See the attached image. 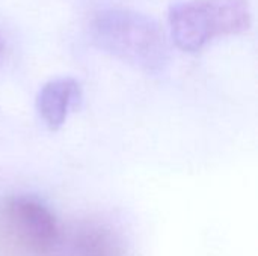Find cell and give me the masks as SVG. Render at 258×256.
<instances>
[{
  "label": "cell",
  "mask_w": 258,
  "mask_h": 256,
  "mask_svg": "<svg viewBox=\"0 0 258 256\" xmlns=\"http://www.w3.org/2000/svg\"><path fill=\"white\" fill-rule=\"evenodd\" d=\"M59 243L53 213L30 196L0 201V256H47Z\"/></svg>",
  "instance_id": "cell-3"
},
{
  "label": "cell",
  "mask_w": 258,
  "mask_h": 256,
  "mask_svg": "<svg viewBox=\"0 0 258 256\" xmlns=\"http://www.w3.org/2000/svg\"><path fill=\"white\" fill-rule=\"evenodd\" d=\"M92 42L103 51L141 69L157 71L168 60V41L160 24L135 9L107 8L89 21Z\"/></svg>",
  "instance_id": "cell-1"
},
{
  "label": "cell",
  "mask_w": 258,
  "mask_h": 256,
  "mask_svg": "<svg viewBox=\"0 0 258 256\" xmlns=\"http://www.w3.org/2000/svg\"><path fill=\"white\" fill-rule=\"evenodd\" d=\"M82 95V86L73 77H57L44 83L38 91L35 104L47 128L57 131L79 106Z\"/></svg>",
  "instance_id": "cell-4"
},
{
  "label": "cell",
  "mask_w": 258,
  "mask_h": 256,
  "mask_svg": "<svg viewBox=\"0 0 258 256\" xmlns=\"http://www.w3.org/2000/svg\"><path fill=\"white\" fill-rule=\"evenodd\" d=\"M2 53H3V41L0 38V56H2Z\"/></svg>",
  "instance_id": "cell-6"
},
{
  "label": "cell",
  "mask_w": 258,
  "mask_h": 256,
  "mask_svg": "<svg viewBox=\"0 0 258 256\" xmlns=\"http://www.w3.org/2000/svg\"><path fill=\"white\" fill-rule=\"evenodd\" d=\"M174 44L195 53L219 36L243 33L251 27L248 0H181L168 14Z\"/></svg>",
  "instance_id": "cell-2"
},
{
  "label": "cell",
  "mask_w": 258,
  "mask_h": 256,
  "mask_svg": "<svg viewBox=\"0 0 258 256\" xmlns=\"http://www.w3.org/2000/svg\"><path fill=\"white\" fill-rule=\"evenodd\" d=\"M68 256H127L122 240L103 225L79 226L70 237Z\"/></svg>",
  "instance_id": "cell-5"
}]
</instances>
